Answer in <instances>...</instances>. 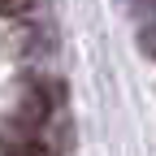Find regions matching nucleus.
I'll list each match as a JSON object with an SVG mask.
<instances>
[{
  "label": "nucleus",
  "mask_w": 156,
  "mask_h": 156,
  "mask_svg": "<svg viewBox=\"0 0 156 156\" xmlns=\"http://www.w3.org/2000/svg\"><path fill=\"white\" fill-rule=\"evenodd\" d=\"M30 9V0H0V17H22Z\"/></svg>",
  "instance_id": "1"
}]
</instances>
